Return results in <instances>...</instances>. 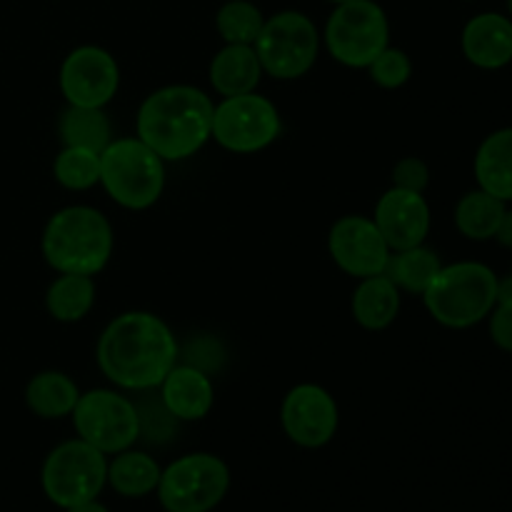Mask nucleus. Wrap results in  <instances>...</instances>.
<instances>
[{
  "instance_id": "1",
  "label": "nucleus",
  "mask_w": 512,
  "mask_h": 512,
  "mask_svg": "<svg viewBox=\"0 0 512 512\" xmlns=\"http://www.w3.org/2000/svg\"><path fill=\"white\" fill-rule=\"evenodd\" d=\"M178 355L175 333L150 310H125L115 315L95 345L100 373L123 393L158 390L178 363Z\"/></svg>"
},
{
  "instance_id": "2",
  "label": "nucleus",
  "mask_w": 512,
  "mask_h": 512,
  "mask_svg": "<svg viewBox=\"0 0 512 512\" xmlns=\"http://www.w3.org/2000/svg\"><path fill=\"white\" fill-rule=\"evenodd\" d=\"M215 103L195 85L175 83L153 90L135 115V138L165 163L193 158L210 140Z\"/></svg>"
},
{
  "instance_id": "3",
  "label": "nucleus",
  "mask_w": 512,
  "mask_h": 512,
  "mask_svg": "<svg viewBox=\"0 0 512 512\" xmlns=\"http://www.w3.org/2000/svg\"><path fill=\"white\" fill-rule=\"evenodd\" d=\"M43 258L55 273L90 275L108 268L115 250L113 223L90 205H68L55 210L40 238Z\"/></svg>"
},
{
  "instance_id": "4",
  "label": "nucleus",
  "mask_w": 512,
  "mask_h": 512,
  "mask_svg": "<svg viewBox=\"0 0 512 512\" xmlns=\"http://www.w3.org/2000/svg\"><path fill=\"white\" fill-rule=\"evenodd\" d=\"M500 280L493 268L475 260L443 265L420 298L435 323L465 330L483 323L498 303Z\"/></svg>"
},
{
  "instance_id": "5",
  "label": "nucleus",
  "mask_w": 512,
  "mask_h": 512,
  "mask_svg": "<svg viewBox=\"0 0 512 512\" xmlns=\"http://www.w3.org/2000/svg\"><path fill=\"white\" fill-rule=\"evenodd\" d=\"M100 185L125 210H148L163 198L165 160L140 138H113L100 153Z\"/></svg>"
},
{
  "instance_id": "6",
  "label": "nucleus",
  "mask_w": 512,
  "mask_h": 512,
  "mask_svg": "<svg viewBox=\"0 0 512 512\" xmlns=\"http://www.w3.org/2000/svg\"><path fill=\"white\" fill-rule=\"evenodd\" d=\"M105 483H108V455L80 438L55 445L40 470L45 498L63 510L95 500L103 493Z\"/></svg>"
},
{
  "instance_id": "7",
  "label": "nucleus",
  "mask_w": 512,
  "mask_h": 512,
  "mask_svg": "<svg viewBox=\"0 0 512 512\" xmlns=\"http://www.w3.org/2000/svg\"><path fill=\"white\" fill-rule=\"evenodd\" d=\"M323 43L345 68H368L390 45V23L375 0L338 3L323 30Z\"/></svg>"
},
{
  "instance_id": "8",
  "label": "nucleus",
  "mask_w": 512,
  "mask_h": 512,
  "mask_svg": "<svg viewBox=\"0 0 512 512\" xmlns=\"http://www.w3.org/2000/svg\"><path fill=\"white\" fill-rule=\"evenodd\" d=\"M253 48L265 75L275 80H298L318 63L320 33L300 10H280L265 18Z\"/></svg>"
},
{
  "instance_id": "9",
  "label": "nucleus",
  "mask_w": 512,
  "mask_h": 512,
  "mask_svg": "<svg viewBox=\"0 0 512 512\" xmlns=\"http://www.w3.org/2000/svg\"><path fill=\"white\" fill-rule=\"evenodd\" d=\"M70 418L78 438L105 455L123 453L140 438L138 405L118 388H95L80 393Z\"/></svg>"
},
{
  "instance_id": "10",
  "label": "nucleus",
  "mask_w": 512,
  "mask_h": 512,
  "mask_svg": "<svg viewBox=\"0 0 512 512\" xmlns=\"http://www.w3.org/2000/svg\"><path fill=\"white\" fill-rule=\"evenodd\" d=\"M230 488V470L213 453H190L160 473L155 488L165 512H210L223 503Z\"/></svg>"
},
{
  "instance_id": "11",
  "label": "nucleus",
  "mask_w": 512,
  "mask_h": 512,
  "mask_svg": "<svg viewBox=\"0 0 512 512\" xmlns=\"http://www.w3.org/2000/svg\"><path fill=\"white\" fill-rule=\"evenodd\" d=\"M283 133L278 105L260 93L220 98L213 110L210 138L235 155H255L270 148Z\"/></svg>"
},
{
  "instance_id": "12",
  "label": "nucleus",
  "mask_w": 512,
  "mask_h": 512,
  "mask_svg": "<svg viewBox=\"0 0 512 512\" xmlns=\"http://www.w3.org/2000/svg\"><path fill=\"white\" fill-rule=\"evenodd\" d=\"M65 103L78 108H105L120 90V65L100 45H80L65 55L58 73Z\"/></svg>"
},
{
  "instance_id": "13",
  "label": "nucleus",
  "mask_w": 512,
  "mask_h": 512,
  "mask_svg": "<svg viewBox=\"0 0 512 512\" xmlns=\"http://www.w3.org/2000/svg\"><path fill=\"white\" fill-rule=\"evenodd\" d=\"M280 425L290 443L305 450H318L338 433V403L323 385L300 383L285 393L280 405Z\"/></svg>"
},
{
  "instance_id": "14",
  "label": "nucleus",
  "mask_w": 512,
  "mask_h": 512,
  "mask_svg": "<svg viewBox=\"0 0 512 512\" xmlns=\"http://www.w3.org/2000/svg\"><path fill=\"white\" fill-rule=\"evenodd\" d=\"M328 253L345 275L355 280L383 275L390 248L370 215H343L328 233Z\"/></svg>"
},
{
  "instance_id": "15",
  "label": "nucleus",
  "mask_w": 512,
  "mask_h": 512,
  "mask_svg": "<svg viewBox=\"0 0 512 512\" xmlns=\"http://www.w3.org/2000/svg\"><path fill=\"white\" fill-rule=\"evenodd\" d=\"M373 220L383 233L390 253L423 245L430 235V225H433L425 195L400 188H390L380 195V200L375 203Z\"/></svg>"
},
{
  "instance_id": "16",
  "label": "nucleus",
  "mask_w": 512,
  "mask_h": 512,
  "mask_svg": "<svg viewBox=\"0 0 512 512\" xmlns=\"http://www.w3.org/2000/svg\"><path fill=\"white\" fill-rule=\"evenodd\" d=\"M158 390L163 405L178 423H195V420L208 418L215 405L213 380L193 363H175Z\"/></svg>"
},
{
  "instance_id": "17",
  "label": "nucleus",
  "mask_w": 512,
  "mask_h": 512,
  "mask_svg": "<svg viewBox=\"0 0 512 512\" xmlns=\"http://www.w3.org/2000/svg\"><path fill=\"white\" fill-rule=\"evenodd\" d=\"M463 55L480 70H500L512 63V20L503 13H480L460 35Z\"/></svg>"
},
{
  "instance_id": "18",
  "label": "nucleus",
  "mask_w": 512,
  "mask_h": 512,
  "mask_svg": "<svg viewBox=\"0 0 512 512\" xmlns=\"http://www.w3.org/2000/svg\"><path fill=\"white\" fill-rule=\"evenodd\" d=\"M263 65L253 45H228L225 43L213 55L208 68L210 85L220 98H233L258 90L263 80Z\"/></svg>"
},
{
  "instance_id": "19",
  "label": "nucleus",
  "mask_w": 512,
  "mask_h": 512,
  "mask_svg": "<svg viewBox=\"0 0 512 512\" xmlns=\"http://www.w3.org/2000/svg\"><path fill=\"white\" fill-rule=\"evenodd\" d=\"M355 323L363 330L378 333L390 328L400 313V290L395 288L388 275H370L358 280V288L350 298Z\"/></svg>"
},
{
  "instance_id": "20",
  "label": "nucleus",
  "mask_w": 512,
  "mask_h": 512,
  "mask_svg": "<svg viewBox=\"0 0 512 512\" xmlns=\"http://www.w3.org/2000/svg\"><path fill=\"white\" fill-rule=\"evenodd\" d=\"M478 188L503 203L512 200V128H500L480 143L475 153Z\"/></svg>"
},
{
  "instance_id": "21",
  "label": "nucleus",
  "mask_w": 512,
  "mask_h": 512,
  "mask_svg": "<svg viewBox=\"0 0 512 512\" xmlns=\"http://www.w3.org/2000/svg\"><path fill=\"white\" fill-rule=\"evenodd\" d=\"M80 398V388L70 375L60 370L35 373L25 385V405L43 420H60L73 413Z\"/></svg>"
},
{
  "instance_id": "22",
  "label": "nucleus",
  "mask_w": 512,
  "mask_h": 512,
  "mask_svg": "<svg viewBox=\"0 0 512 512\" xmlns=\"http://www.w3.org/2000/svg\"><path fill=\"white\" fill-rule=\"evenodd\" d=\"M95 298H98L95 278L58 273V278L48 285V293H45V308H48L50 318L58 323H80L95 308Z\"/></svg>"
},
{
  "instance_id": "23",
  "label": "nucleus",
  "mask_w": 512,
  "mask_h": 512,
  "mask_svg": "<svg viewBox=\"0 0 512 512\" xmlns=\"http://www.w3.org/2000/svg\"><path fill=\"white\" fill-rule=\"evenodd\" d=\"M160 473H163V468L155 463L153 455L133 448L115 453L108 463L110 488L123 498H145V495L155 493Z\"/></svg>"
},
{
  "instance_id": "24",
  "label": "nucleus",
  "mask_w": 512,
  "mask_h": 512,
  "mask_svg": "<svg viewBox=\"0 0 512 512\" xmlns=\"http://www.w3.org/2000/svg\"><path fill=\"white\" fill-rule=\"evenodd\" d=\"M440 268H443L440 255L433 248H425L423 243L415 245V248L390 253L383 275L393 280L400 293L423 295L435 280V275L440 273Z\"/></svg>"
},
{
  "instance_id": "25",
  "label": "nucleus",
  "mask_w": 512,
  "mask_h": 512,
  "mask_svg": "<svg viewBox=\"0 0 512 512\" xmlns=\"http://www.w3.org/2000/svg\"><path fill=\"white\" fill-rule=\"evenodd\" d=\"M58 135L63 145L103 153L105 145L113 140V125H110V118L105 115V108L65 105V110L58 118Z\"/></svg>"
},
{
  "instance_id": "26",
  "label": "nucleus",
  "mask_w": 512,
  "mask_h": 512,
  "mask_svg": "<svg viewBox=\"0 0 512 512\" xmlns=\"http://www.w3.org/2000/svg\"><path fill=\"white\" fill-rule=\"evenodd\" d=\"M505 203L495 195L485 193V190L475 188L465 193L455 205V228L463 238L483 243V240H493L495 230H498L500 220H503Z\"/></svg>"
},
{
  "instance_id": "27",
  "label": "nucleus",
  "mask_w": 512,
  "mask_h": 512,
  "mask_svg": "<svg viewBox=\"0 0 512 512\" xmlns=\"http://www.w3.org/2000/svg\"><path fill=\"white\" fill-rule=\"evenodd\" d=\"M263 25V10L250 0H228L215 15V30L228 45H255Z\"/></svg>"
},
{
  "instance_id": "28",
  "label": "nucleus",
  "mask_w": 512,
  "mask_h": 512,
  "mask_svg": "<svg viewBox=\"0 0 512 512\" xmlns=\"http://www.w3.org/2000/svg\"><path fill=\"white\" fill-rule=\"evenodd\" d=\"M53 178L73 193L95 188V185H100V153L63 145V150L53 160Z\"/></svg>"
},
{
  "instance_id": "29",
  "label": "nucleus",
  "mask_w": 512,
  "mask_h": 512,
  "mask_svg": "<svg viewBox=\"0 0 512 512\" xmlns=\"http://www.w3.org/2000/svg\"><path fill=\"white\" fill-rule=\"evenodd\" d=\"M365 70H368L370 80H373L378 88L398 90L403 88L410 80V75H413V60H410V55L405 53L403 48L388 45V48H385Z\"/></svg>"
},
{
  "instance_id": "30",
  "label": "nucleus",
  "mask_w": 512,
  "mask_h": 512,
  "mask_svg": "<svg viewBox=\"0 0 512 512\" xmlns=\"http://www.w3.org/2000/svg\"><path fill=\"white\" fill-rule=\"evenodd\" d=\"M390 180H393V188L410 190V193H425L430 185V168L418 155H408V158H400L393 165Z\"/></svg>"
},
{
  "instance_id": "31",
  "label": "nucleus",
  "mask_w": 512,
  "mask_h": 512,
  "mask_svg": "<svg viewBox=\"0 0 512 512\" xmlns=\"http://www.w3.org/2000/svg\"><path fill=\"white\" fill-rule=\"evenodd\" d=\"M490 318V338L505 353H512V298L498 300Z\"/></svg>"
},
{
  "instance_id": "32",
  "label": "nucleus",
  "mask_w": 512,
  "mask_h": 512,
  "mask_svg": "<svg viewBox=\"0 0 512 512\" xmlns=\"http://www.w3.org/2000/svg\"><path fill=\"white\" fill-rule=\"evenodd\" d=\"M493 240H498L503 248L512 250V210H505V213H503V220H500V225H498V230H495Z\"/></svg>"
},
{
  "instance_id": "33",
  "label": "nucleus",
  "mask_w": 512,
  "mask_h": 512,
  "mask_svg": "<svg viewBox=\"0 0 512 512\" xmlns=\"http://www.w3.org/2000/svg\"><path fill=\"white\" fill-rule=\"evenodd\" d=\"M65 512H110L105 505L98 503V498L95 500H88V503H80V505H73V508H68Z\"/></svg>"
},
{
  "instance_id": "34",
  "label": "nucleus",
  "mask_w": 512,
  "mask_h": 512,
  "mask_svg": "<svg viewBox=\"0 0 512 512\" xmlns=\"http://www.w3.org/2000/svg\"><path fill=\"white\" fill-rule=\"evenodd\" d=\"M508 18L512 20V0H508Z\"/></svg>"
},
{
  "instance_id": "35",
  "label": "nucleus",
  "mask_w": 512,
  "mask_h": 512,
  "mask_svg": "<svg viewBox=\"0 0 512 512\" xmlns=\"http://www.w3.org/2000/svg\"><path fill=\"white\" fill-rule=\"evenodd\" d=\"M330 3H335V5H338V3H348V0H330Z\"/></svg>"
},
{
  "instance_id": "36",
  "label": "nucleus",
  "mask_w": 512,
  "mask_h": 512,
  "mask_svg": "<svg viewBox=\"0 0 512 512\" xmlns=\"http://www.w3.org/2000/svg\"><path fill=\"white\" fill-rule=\"evenodd\" d=\"M510 283H512V273H510Z\"/></svg>"
}]
</instances>
